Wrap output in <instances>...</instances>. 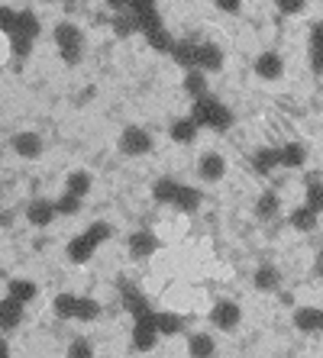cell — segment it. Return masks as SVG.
Wrapping results in <instances>:
<instances>
[{"label": "cell", "instance_id": "10", "mask_svg": "<svg viewBox=\"0 0 323 358\" xmlns=\"http://www.w3.org/2000/svg\"><path fill=\"white\" fill-rule=\"evenodd\" d=\"M256 75L266 78V81H278L284 75V62L278 52H262L256 59Z\"/></svg>", "mask_w": 323, "mask_h": 358}, {"label": "cell", "instance_id": "15", "mask_svg": "<svg viewBox=\"0 0 323 358\" xmlns=\"http://www.w3.org/2000/svg\"><path fill=\"white\" fill-rule=\"evenodd\" d=\"M198 45L200 42L194 39H181V42H174V49H172V59L178 62V65L188 71V68H198Z\"/></svg>", "mask_w": 323, "mask_h": 358}, {"label": "cell", "instance_id": "44", "mask_svg": "<svg viewBox=\"0 0 323 358\" xmlns=\"http://www.w3.org/2000/svg\"><path fill=\"white\" fill-rule=\"evenodd\" d=\"M217 10H224V13H240L242 7V0H214Z\"/></svg>", "mask_w": 323, "mask_h": 358}, {"label": "cell", "instance_id": "23", "mask_svg": "<svg viewBox=\"0 0 323 358\" xmlns=\"http://www.w3.org/2000/svg\"><path fill=\"white\" fill-rule=\"evenodd\" d=\"M156 326H158V336H178L184 323H181V317H178V313L162 310V313H156Z\"/></svg>", "mask_w": 323, "mask_h": 358}, {"label": "cell", "instance_id": "33", "mask_svg": "<svg viewBox=\"0 0 323 358\" xmlns=\"http://www.w3.org/2000/svg\"><path fill=\"white\" fill-rule=\"evenodd\" d=\"M146 42H149L152 49H158V52H172L174 49V39L168 36V29L165 26H158V29H152V33H146Z\"/></svg>", "mask_w": 323, "mask_h": 358}, {"label": "cell", "instance_id": "9", "mask_svg": "<svg viewBox=\"0 0 323 358\" xmlns=\"http://www.w3.org/2000/svg\"><path fill=\"white\" fill-rule=\"evenodd\" d=\"M94 252H97V242H94L88 233L75 236V239L68 242V262H71V265H84V262H91Z\"/></svg>", "mask_w": 323, "mask_h": 358}, {"label": "cell", "instance_id": "8", "mask_svg": "<svg viewBox=\"0 0 323 358\" xmlns=\"http://www.w3.org/2000/svg\"><path fill=\"white\" fill-rule=\"evenodd\" d=\"M23 307H26V303L13 300L10 294L0 300V329H4V333H13V329L23 323Z\"/></svg>", "mask_w": 323, "mask_h": 358}, {"label": "cell", "instance_id": "35", "mask_svg": "<svg viewBox=\"0 0 323 358\" xmlns=\"http://www.w3.org/2000/svg\"><path fill=\"white\" fill-rule=\"evenodd\" d=\"M55 210L62 213V217H75V213H81V197H75V194L65 191L55 200Z\"/></svg>", "mask_w": 323, "mask_h": 358}, {"label": "cell", "instance_id": "18", "mask_svg": "<svg viewBox=\"0 0 323 358\" xmlns=\"http://www.w3.org/2000/svg\"><path fill=\"white\" fill-rule=\"evenodd\" d=\"M178 187H181V181H174V178H158V181L152 184V197H156L158 203H168V207H174Z\"/></svg>", "mask_w": 323, "mask_h": 358}, {"label": "cell", "instance_id": "2", "mask_svg": "<svg viewBox=\"0 0 323 358\" xmlns=\"http://www.w3.org/2000/svg\"><path fill=\"white\" fill-rule=\"evenodd\" d=\"M55 45L62 52V59L68 65H78L81 62V45H84V36L75 23H58L55 26Z\"/></svg>", "mask_w": 323, "mask_h": 358}, {"label": "cell", "instance_id": "34", "mask_svg": "<svg viewBox=\"0 0 323 358\" xmlns=\"http://www.w3.org/2000/svg\"><path fill=\"white\" fill-rule=\"evenodd\" d=\"M275 213H278V197H275L272 191H266L262 197H259V203H256V217L259 220H272Z\"/></svg>", "mask_w": 323, "mask_h": 358}, {"label": "cell", "instance_id": "3", "mask_svg": "<svg viewBox=\"0 0 323 358\" xmlns=\"http://www.w3.org/2000/svg\"><path fill=\"white\" fill-rule=\"evenodd\" d=\"M149 149H152V136L146 129H139V126H126L123 133H120V152L130 155V159H139Z\"/></svg>", "mask_w": 323, "mask_h": 358}, {"label": "cell", "instance_id": "48", "mask_svg": "<svg viewBox=\"0 0 323 358\" xmlns=\"http://www.w3.org/2000/svg\"><path fill=\"white\" fill-rule=\"evenodd\" d=\"M320 333H323V310H320Z\"/></svg>", "mask_w": 323, "mask_h": 358}, {"label": "cell", "instance_id": "27", "mask_svg": "<svg viewBox=\"0 0 323 358\" xmlns=\"http://www.w3.org/2000/svg\"><path fill=\"white\" fill-rule=\"evenodd\" d=\"M307 207L314 213H323V181L317 175L307 178Z\"/></svg>", "mask_w": 323, "mask_h": 358}, {"label": "cell", "instance_id": "17", "mask_svg": "<svg viewBox=\"0 0 323 358\" xmlns=\"http://www.w3.org/2000/svg\"><path fill=\"white\" fill-rule=\"evenodd\" d=\"M184 91H188V97H207V75H204V71H200V68H188V71H184Z\"/></svg>", "mask_w": 323, "mask_h": 358}, {"label": "cell", "instance_id": "12", "mask_svg": "<svg viewBox=\"0 0 323 358\" xmlns=\"http://www.w3.org/2000/svg\"><path fill=\"white\" fill-rule=\"evenodd\" d=\"M58 217V210H55V203L52 200H33L29 207H26V220H29V226H49L52 220Z\"/></svg>", "mask_w": 323, "mask_h": 358}, {"label": "cell", "instance_id": "38", "mask_svg": "<svg viewBox=\"0 0 323 358\" xmlns=\"http://www.w3.org/2000/svg\"><path fill=\"white\" fill-rule=\"evenodd\" d=\"M84 233H88V236H91V239L100 245V242H107V239H110V233H114V229H110V223H104V220H97V223H91V226H88V229H84Z\"/></svg>", "mask_w": 323, "mask_h": 358}, {"label": "cell", "instance_id": "46", "mask_svg": "<svg viewBox=\"0 0 323 358\" xmlns=\"http://www.w3.org/2000/svg\"><path fill=\"white\" fill-rule=\"evenodd\" d=\"M0 358H10V349H7V342L0 339Z\"/></svg>", "mask_w": 323, "mask_h": 358}, {"label": "cell", "instance_id": "49", "mask_svg": "<svg viewBox=\"0 0 323 358\" xmlns=\"http://www.w3.org/2000/svg\"><path fill=\"white\" fill-rule=\"evenodd\" d=\"M46 3H55V0H46Z\"/></svg>", "mask_w": 323, "mask_h": 358}, {"label": "cell", "instance_id": "32", "mask_svg": "<svg viewBox=\"0 0 323 358\" xmlns=\"http://www.w3.org/2000/svg\"><path fill=\"white\" fill-rule=\"evenodd\" d=\"M307 159V149L304 145H298V142H291V145H284L282 149V165L284 168H301Z\"/></svg>", "mask_w": 323, "mask_h": 358}, {"label": "cell", "instance_id": "30", "mask_svg": "<svg viewBox=\"0 0 323 358\" xmlns=\"http://www.w3.org/2000/svg\"><path fill=\"white\" fill-rule=\"evenodd\" d=\"M13 36H26V39H36V36H39V20H36L29 10H20L17 33H13Z\"/></svg>", "mask_w": 323, "mask_h": 358}, {"label": "cell", "instance_id": "14", "mask_svg": "<svg viewBox=\"0 0 323 358\" xmlns=\"http://www.w3.org/2000/svg\"><path fill=\"white\" fill-rule=\"evenodd\" d=\"M226 171V162L217 155V152H207V155H200L198 162V175L204 178V181H220Z\"/></svg>", "mask_w": 323, "mask_h": 358}, {"label": "cell", "instance_id": "13", "mask_svg": "<svg viewBox=\"0 0 323 358\" xmlns=\"http://www.w3.org/2000/svg\"><path fill=\"white\" fill-rule=\"evenodd\" d=\"M198 68L207 75V71H220L224 68V52L214 42H200L198 45Z\"/></svg>", "mask_w": 323, "mask_h": 358}, {"label": "cell", "instance_id": "40", "mask_svg": "<svg viewBox=\"0 0 323 358\" xmlns=\"http://www.w3.org/2000/svg\"><path fill=\"white\" fill-rule=\"evenodd\" d=\"M114 29H116V36L136 33V17H116V20H114Z\"/></svg>", "mask_w": 323, "mask_h": 358}, {"label": "cell", "instance_id": "26", "mask_svg": "<svg viewBox=\"0 0 323 358\" xmlns=\"http://www.w3.org/2000/svg\"><path fill=\"white\" fill-rule=\"evenodd\" d=\"M174 207L184 210V213H194V210L200 207V191H194V187L181 184V187H178V197H174Z\"/></svg>", "mask_w": 323, "mask_h": 358}, {"label": "cell", "instance_id": "16", "mask_svg": "<svg viewBox=\"0 0 323 358\" xmlns=\"http://www.w3.org/2000/svg\"><path fill=\"white\" fill-rule=\"evenodd\" d=\"M282 165V149H275V145H266V149L256 152V159H252V168H256L259 175H272V168Z\"/></svg>", "mask_w": 323, "mask_h": 358}, {"label": "cell", "instance_id": "37", "mask_svg": "<svg viewBox=\"0 0 323 358\" xmlns=\"http://www.w3.org/2000/svg\"><path fill=\"white\" fill-rule=\"evenodd\" d=\"M65 358H94V345L88 339H75L68 345V355Z\"/></svg>", "mask_w": 323, "mask_h": 358}, {"label": "cell", "instance_id": "31", "mask_svg": "<svg viewBox=\"0 0 323 358\" xmlns=\"http://www.w3.org/2000/svg\"><path fill=\"white\" fill-rule=\"evenodd\" d=\"M100 317V303L91 297H78V307H75V320H81V323H91V320Z\"/></svg>", "mask_w": 323, "mask_h": 358}, {"label": "cell", "instance_id": "45", "mask_svg": "<svg viewBox=\"0 0 323 358\" xmlns=\"http://www.w3.org/2000/svg\"><path fill=\"white\" fill-rule=\"evenodd\" d=\"M107 7L116 10V13H126V10L133 7V0H107Z\"/></svg>", "mask_w": 323, "mask_h": 358}, {"label": "cell", "instance_id": "5", "mask_svg": "<svg viewBox=\"0 0 323 358\" xmlns=\"http://www.w3.org/2000/svg\"><path fill=\"white\" fill-rule=\"evenodd\" d=\"M120 291H123V307L130 310V317L133 320H146V317H152V307H149V300L142 297V291H136L130 281H123L120 284Z\"/></svg>", "mask_w": 323, "mask_h": 358}, {"label": "cell", "instance_id": "41", "mask_svg": "<svg viewBox=\"0 0 323 358\" xmlns=\"http://www.w3.org/2000/svg\"><path fill=\"white\" fill-rule=\"evenodd\" d=\"M10 42H13V52H17L20 59L29 55V49H33V39H26V36H10Z\"/></svg>", "mask_w": 323, "mask_h": 358}, {"label": "cell", "instance_id": "42", "mask_svg": "<svg viewBox=\"0 0 323 358\" xmlns=\"http://www.w3.org/2000/svg\"><path fill=\"white\" fill-rule=\"evenodd\" d=\"M310 49H323V23L310 26Z\"/></svg>", "mask_w": 323, "mask_h": 358}, {"label": "cell", "instance_id": "20", "mask_svg": "<svg viewBox=\"0 0 323 358\" xmlns=\"http://www.w3.org/2000/svg\"><path fill=\"white\" fill-rule=\"evenodd\" d=\"M294 326H298L301 333H320V310L317 307L294 310Z\"/></svg>", "mask_w": 323, "mask_h": 358}, {"label": "cell", "instance_id": "7", "mask_svg": "<svg viewBox=\"0 0 323 358\" xmlns=\"http://www.w3.org/2000/svg\"><path fill=\"white\" fill-rule=\"evenodd\" d=\"M13 152H17L20 159H26V162H33V159H39L42 155V139H39V133H29V129H23V133H17L13 136Z\"/></svg>", "mask_w": 323, "mask_h": 358}, {"label": "cell", "instance_id": "19", "mask_svg": "<svg viewBox=\"0 0 323 358\" xmlns=\"http://www.w3.org/2000/svg\"><path fill=\"white\" fill-rule=\"evenodd\" d=\"M198 129H200V126L194 123V120L184 117V120H174L168 133H172V139L178 142V145H191V142H194V136H198Z\"/></svg>", "mask_w": 323, "mask_h": 358}, {"label": "cell", "instance_id": "4", "mask_svg": "<svg viewBox=\"0 0 323 358\" xmlns=\"http://www.w3.org/2000/svg\"><path fill=\"white\" fill-rule=\"evenodd\" d=\"M158 339H162V336H158V326H156V313H152V317H146V320H136V326H133V345H136V349H139V352H152Z\"/></svg>", "mask_w": 323, "mask_h": 358}, {"label": "cell", "instance_id": "11", "mask_svg": "<svg viewBox=\"0 0 323 358\" xmlns=\"http://www.w3.org/2000/svg\"><path fill=\"white\" fill-rule=\"evenodd\" d=\"M210 323L220 326V329H236L240 323V307L233 300H220L214 310H210Z\"/></svg>", "mask_w": 323, "mask_h": 358}, {"label": "cell", "instance_id": "43", "mask_svg": "<svg viewBox=\"0 0 323 358\" xmlns=\"http://www.w3.org/2000/svg\"><path fill=\"white\" fill-rule=\"evenodd\" d=\"M310 71L323 75V49H310Z\"/></svg>", "mask_w": 323, "mask_h": 358}, {"label": "cell", "instance_id": "36", "mask_svg": "<svg viewBox=\"0 0 323 358\" xmlns=\"http://www.w3.org/2000/svg\"><path fill=\"white\" fill-rule=\"evenodd\" d=\"M17 20H20V13H13L10 7H0V33L13 36L17 33Z\"/></svg>", "mask_w": 323, "mask_h": 358}, {"label": "cell", "instance_id": "47", "mask_svg": "<svg viewBox=\"0 0 323 358\" xmlns=\"http://www.w3.org/2000/svg\"><path fill=\"white\" fill-rule=\"evenodd\" d=\"M314 271L323 278V255H317V268H314Z\"/></svg>", "mask_w": 323, "mask_h": 358}, {"label": "cell", "instance_id": "6", "mask_svg": "<svg viewBox=\"0 0 323 358\" xmlns=\"http://www.w3.org/2000/svg\"><path fill=\"white\" fill-rule=\"evenodd\" d=\"M126 249H130V259H136V262L152 259V255H156V249H158V239L149 233V229H139V233L130 236Z\"/></svg>", "mask_w": 323, "mask_h": 358}, {"label": "cell", "instance_id": "22", "mask_svg": "<svg viewBox=\"0 0 323 358\" xmlns=\"http://www.w3.org/2000/svg\"><path fill=\"white\" fill-rule=\"evenodd\" d=\"M7 294H10L13 300H20V303H29V300L39 294V287H36L33 281H26V278H17V281L7 284Z\"/></svg>", "mask_w": 323, "mask_h": 358}, {"label": "cell", "instance_id": "24", "mask_svg": "<svg viewBox=\"0 0 323 358\" xmlns=\"http://www.w3.org/2000/svg\"><path fill=\"white\" fill-rule=\"evenodd\" d=\"M65 191L84 200V194H91V175H88V171H71V175L65 178Z\"/></svg>", "mask_w": 323, "mask_h": 358}, {"label": "cell", "instance_id": "29", "mask_svg": "<svg viewBox=\"0 0 323 358\" xmlns=\"http://www.w3.org/2000/svg\"><path fill=\"white\" fill-rule=\"evenodd\" d=\"M75 307H78V297L75 294H58L52 310H55L58 320H75Z\"/></svg>", "mask_w": 323, "mask_h": 358}, {"label": "cell", "instance_id": "25", "mask_svg": "<svg viewBox=\"0 0 323 358\" xmlns=\"http://www.w3.org/2000/svg\"><path fill=\"white\" fill-rule=\"evenodd\" d=\"M252 281H256L259 291H275V287L282 284V271H278V268H272V265H262L256 271V278H252Z\"/></svg>", "mask_w": 323, "mask_h": 358}, {"label": "cell", "instance_id": "1", "mask_svg": "<svg viewBox=\"0 0 323 358\" xmlns=\"http://www.w3.org/2000/svg\"><path fill=\"white\" fill-rule=\"evenodd\" d=\"M191 120L198 126H210V129H217V133H226L233 126V113L220 103L217 97H198L194 103H191Z\"/></svg>", "mask_w": 323, "mask_h": 358}, {"label": "cell", "instance_id": "39", "mask_svg": "<svg viewBox=\"0 0 323 358\" xmlns=\"http://www.w3.org/2000/svg\"><path fill=\"white\" fill-rule=\"evenodd\" d=\"M275 7L282 13H288V17H294V13H301L307 7V0H275Z\"/></svg>", "mask_w": 323, "mask_h": 358}, {"label": "cell", "instance_id": "28", "mask_svg": "<svg viewBox=\"0 0 323 358\" xmlns=\"http://www.w3.org/2000/svg\"><path fill=\"white\" fill-rule=\"evenodd\" d=\"M291 226H294V229H301V233H310V229L317 226V213L304 203V207H298L294 213H291Z\"/></svg>", "mask_w": 323, "mask_h": 358}, {"label": "cell", "instance_id": "21", "mask_svg": "<svg viewBox=\"0 0 323 358\" xmlns=\"http://www.w3.org/2000/svg\"><path fill=\"white\" fill-rule=\"evenodd\" d=\"M217 352V345H214V336H207V333H194L188 339V355L191 358H210Z\"/></svg>", "mask_w": 323, "mask_h": 358}]
</instances>
